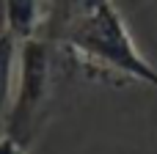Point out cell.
Returning <instances> with one entry per match:
<instances>
[{
	"instance_id": "obj_5",
	"label": "cell",
	"mask_w": 157,
	"mask_h": 154,
	"mask_svg": "<svg viewBox=\"0 0 157 154\" xmlns=\"http://www.w3.org/2000/svg\"><path fill=\"white\" fill-rule=\"evenodd\" d=\"M0 154H28V146H22V143H17L14 138L3 135V138H0Z\"/></svg>"
},
{
	"instance_id": "obj_1",
	"label": "cell",
	"mask_w": 157,
	"mask_h": 154,
	"mask_svg": "<svg viewBox=\"0 0 157 154\" xmlns=\"http://www.w3.org/2000/svg\"><path fill=\"white\" fill-rule=\"evenodd\" d=\"M41 39L72 72L110 85H149L157 91L155 63L138 50L113 0H47Z\"/></svg>"
},
{
	"instance_id": "obj_4",
	"label": "cell",
	"mask_w": 157,
	"mask_h": 154,
	"mask_svg": "<svg viewBox=\"0 0 157 154\" xmlns=\"http://www.w3.org/2000/svg\"><path fill=\"white\" fill-rule=\"evenodd\" d=\"M47 0H0V22L19 39L28 41L41 33Z\"/></svg>"
},
{
	"instance_id": "obj_2",
	"label": "cell",
	"mask_w": 157,
	"mask_h": 154,
	"mask_svg": "<svg viewBox=\"0 0 157 154\" xmlns=\"http://www.w3.org/2000/svg\"><path fill=\"white\" fill-rule=\"evenodd\" d=\"M61 66H63V58L47 39L33 36L22 41L19 66H17V88H14L6 135L28 149L47 121Z\"/></svg>"
},
{
	"instance_id": "obj_3",
	"label": "cell",
	"mask_w": 157,
	"mask_h": 154,
	"mask_svg": "<svg viewBox=\"0 0 157 154\" xmlns=\"http://www.w3.org/2000/svg\"><path fill=\"white\" fill-rule=\"evenodd\" d=\"M19 47H22V41L0 22V138L6 135V124H8L11 102H14Z\"/></svg>"
}]
</instances>
